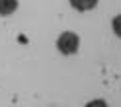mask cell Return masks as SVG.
<instances>
[{
  "mask_svg": "<svg viewBox=\"0 0 121 107\" xmlns=\"http://www.w3.org/2000/svg\"><path fill=\"white\" fill-rule=\"evenodd\" d=\"M78 45H80V39H78V35L74 31H65L57 39V49L63 55H74L78 51Z\"/></svg>",
  "mask_w": 121,
  "mask_h": 107,
  "instance_id": "obj_1",
  "label": "cell"
},
{
  "mask_svg": "<svg viewBox=\"0 0 121 107\" xmlns=\"http://www.w3.org/2000/svg\"><path fill=\"white\" fill-rule=\"evenodd\" d=\"M70 6L74 10H78V12H88V10H92L96 8V4H98V0H69Z\"/></svg>",
  "mask_w": 121,
  "mask_h": 107,
  "instance_id": "obj_2",
  "label": "cell"
},
{
  "mask_svg": "<svg viewBox=\"0 0 121 107\" xmlns=\"http://www.w3.org/2000/svg\"><path fill=\"white\" fill-rule=\"evenodd\" d=\"M18 10V0H0V16H10Z\"/></svg>",
  "mask_w": 121,
  "mask_h": 107,
  "instance_id": "obj_3",
  "label": "cell"
},
{
  "mask_svg": "<svg viewBox=\"0 0 121 107\" xmlns=\"http://www.w3.org/2000/svg\"><path fill=\"white\" fill-rule=\"evenodd\" d=\"M86 107H108V103H105L104 99H94V101L86 103Z\"/></svg>",
  "mask_w": 121,
  "mask_h": 107,
  "instance_id": "obj_4",
  "label": "cell"
},
{
  "mask_svg": "<svg viewBox=\"0 0 121 107\" xmlns=\"http://www.w3.org/2000/svg\"><path fill=\"white\" fill-rule=\"evenodd\" d=\"M119 16H115L113 18V31H115V35H121V24H119Z\"/></svg>",
  "mask_w": 121,
  "mask_h": 107,
  "instance_id": "obj_5",
  "label": "cell"
}]
</instances>
